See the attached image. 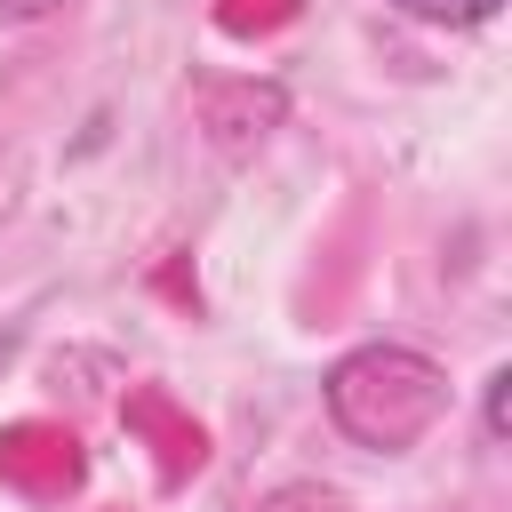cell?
<instances>
[{"instance_id": "6da1fadb", "label": "cell", "mask_w": 512, "mask_h": 512, "mask_svg": "<svg viewBox=\"0 0 512 512\" xmlns=\"http://www.w3.org/2000/svg\"><path fill=\"white\" fill-rule=\"evenodd\" d=\"M440 408H448V376L424 352L368 344V352L328 368V416L360 448H408V440H424L440 424Z\"/></svg>"}, {"instance_id": "3957f363", "label": "cell", "mask_w": 512, "mask_h": 512, "mask_svg": "<svg viewBox=\"0 0 512 512\" xmlns=\"http://www.w3.org/2000/svg\"><path fill=\"white\" fill-rule=\"evenodd\" d=\"M504 408H512V368L488 376V440H504Z\"/></svg>"}, {"instance_id": "7a4b0ae2", "label": "cell", "mask_w": 512, "mask_h": 512, "mask_svg": "<svg viewBox=\"0 0 512 512\" xmlns=\"http://www.w3.org/2000/svg\"><path fill=\"white\" fill-rule=\"evenodd\" d=\"M408 8H416L424 24H488L504 0H408Z\"/></svg>"}]
</instances>
